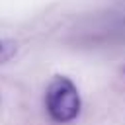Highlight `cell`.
<instances>
[{
	"mask_svg": "<svg viewBox=\"0 0 125 125\" xmlns=\"http://www.w3.org/2000/svg\"><path fill=\"white\" fill-rule=\"evenodd\" d=\"M45 109L55 123H70L80 113V94L68 76H55L45 92Z\"/></svg>",
	"mask_w": 125,
	"mask_h": 125,
	"instance_id": "obj_1",
	"label": "cell"
},
{
	"mask_svg": "<svg viewBox=\"0 0 125 125\" xmlns=\"http://www.w3.org/2000/svg\"><path fill=\"white\" fill-rule=\"evenodd\" d=\"M18 51V43L14 39H0V64L8 62Z\"/></svg>",
	"mask_w": 125,
	"mask_h": 125,
	"instance_id": "obj_2",
	"label": "cell"
}]
</instances>
